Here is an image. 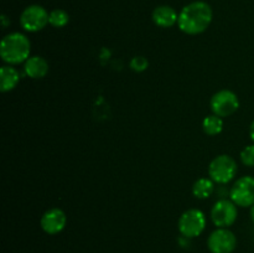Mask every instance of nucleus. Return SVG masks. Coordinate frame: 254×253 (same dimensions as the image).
I'll list each match as a JSON object with an SVG mask.
<instances>
[{
  "mask_svg": "<svg viewBox=\"0 0 254 253\" xmlns=\"http://www.w3.org/2000/svg\"><path fill=\"white\" fill-rule=\"evenodd\" d=\"M212 17V9L207 2L193 1L179 12L178 26L186 35H200L208 29Z\"/></svg>",
  "mask_w": 254,
  "mask_h": 253,
  "instance_id": "nucleus-1",
  "label": "nucleus"
},
{
  "mask_svg": "<svg viewBox=\"0 0 254 253\" xmlns=\"http://www.w3.org/2000/svg\"><path fill=\"white\" fill-rule=\"evenodd\" d=\"M31 52V42L21 32H11L2 37L0 44V56L7 64H20L26 62Z\"/></svg>",
  "mask_w": 254,
  "mask_h": 253,
  "instance_id": "nucleus-2",
  "label": "nucleus"
},
{
  "mask_svg": "<svg viewBox=\"0 0 254 253\" xmlns=\"http://www.w3.org/2000/svg\"><path fill=\"white\" fill-rule=\"evenodd\" d=\"M237 161L227 154L217 155L211 160L208 165V176L211 180L220 185H225L232 181L237 175Z\"/></svg>",
  "mask_w": 254,
  "mask_h": 253,
  "instance_id": "nucleus-3",
  "label": "nucleus"
},
{
  "mask_svg": "<svg viewBox=\"0 0 254 253\" xmlns=\"http://www.w3.org/2000/svg\"><path fill=\"white\" fill-rule=\"evenodd\" d=\"M178 227L185 238L198 237L206 228L205 213L198 208H189L179 218Z\"/></svg>",
  "mask_w": 254,
  "mask_h": 253,
  "instance_id": "nucleus-4",
  "label": "nucleus"
},
{
  "mask_svg": "<svg viewBox=\"0 0 254 253\" xmlns=\"http://www.w3.org/2000/svg\"><path fill=\"white\" fill-rule=\"evenodd\" d=\"M210 107L213 114L221 117V118H226L238 111L240 99L235 92L230 91V89H221L211 97Z\"/></svg>",
  "mask_w": 254,
  "mask_h": 253,
  "instance_id": "nucleus-5",
  "label": "nucleus"
},
{
  "mask_svg": "<svg viewBox=\"0 0 254 253\" xmlns=\"http://www.w3.org/2000/svg\"><path fill=\"white\" fill-rule=\"evenodd\" d=\"M50 12L41 5H29L20 15V25L27 32L41 31L49 24Z\"/></svg>",
  "mask_w": 254,
  "mask_h": 253,
  "instance_id": "nucleus-6",
  "label": "nucleus"
},
{
  "mask_svg": "<svg viewBox=\"0 0 254 253\" xmlns=\"http://www.w3.org/2000/svg\"><path fill=\"white\" fill-rule=\"evenodd\" d=\"M238 208L232 200L221 198L211 210V220L217 228H228L237 221Z\"/></svg>",
  "mask_w": 254,
  "mask_h": 253,
  "instance_id": "nucleus-7",
  "label": "nucleus"
},
{
  "mask_svg": "<svg viewBox=\"0 0 254 253\" xmlns=\"http://www.w3.org/2000/svg\"><path fill=\"white\" fill-rule=\"evenodd\" d=\"M230 200L238 207H252L254 205V178L246 175L235 181L230 190Z\"/></svg>",
  "mask_w": 254,
  "mask_h": 253,
  "instance_id": "nucleus-8",
  "label": "nucleus"
},
{
  "mask_svg": "<svg viewBox=\"0 0 254 253\" xmlns=\"http://www.w3.org/2000/svg\"><path fill=\"white\" fill-rule=\"evenodd\" d=\"M211 253H232L237 247V237L228 228H216L207 238Z\"/></svg>",
  "mask_w": 254,
  "mask_h": 253,
  "instance_id": "nucleus-9",
  "label": "nucleus"
},
{
  "mask_svg": "<svg viewBox=\"0 0 254 253\" xmlns=\"http://www.w3.org/2000/svg\"><path fill=\"white\" fill-rule=\"evenodd\" d=\"M66 213L59 207H52L50 210H47L41 216V220H40V226H41L42 231L50 236H54L62 232L64 228L66 227Z\"/></svg>",
  "mask_w": 254,
  "mask_h": 253,
  "instance_id": "nucleus-10",
  "label": "nucleus"
},
{
  "mask_svg": "<svg viewBox=\"0 0 254 253\" xmlns=\"http://www.w3.org/2000/svg\"><path fill=\"white\" fill-rule=\"evenodd\" d=\"M179 14L174 7L169 6V5H160V6L155 7L153 11V21L156 26L164 27H173L174 25L178 24Z\"/></svg>",
  "mask_w": 254,
  "mask_h": 253,
  "instance_id": "nucleus-11",
  "label": "nucleus"
},
{
  "mask_svg": "<svg viewBox=\"0 0 254 253\" xmlns=\"http://www.w3.org/2000/svg\"><path fill=\"white\" fill-rule=\"evenodd\" d=\"M49 62L41 56H30L26 60L24 66V71L30 78L40 79L44 78L49 73Z\"/></svg>",
  "mask_w": 254,
  "mask_h": 253,
  "instance_id": "nucleus-12",
  "label": "nucleus"
},
{
  "mask_svg": "<svg viewBox=\"0 0 254 253\" xmlns=\"http://www.w3.org/2000/svg\"><path fill=\"white\" fill-rule=\"evenodd\" d=\"M20 82V72L11 64H5L0 68V91L2 93L12 91Z\"/></svg>",
  "mask_w": 254,
  "mask_h": 253,
  "instance_id": "nucleus-13",
  "label": "nucleus"
},
{
  "mask_svg": "<svg viewBox=\"0 0 254 253\" xmlns=\"http://www.w3.org/2000/svg\"><path fill=\"white\" fill-rule=\"evenodd\" d=\"M215 191V183L210 178H200L192 185V193L196 198L205 200Z\"/></svg>",
  "mask_w": 254,
  "mask_h": 253,
  "instance_id": "nucleus-14",
  "label": "nucleus"
},
{
  "mask_svg": "<svg viewBox=\"0 0 254 253\" xmlns=\"http://www.w3.org/2000/svg\"><path fill=\"white\" fill-rule=\"evenodd\" d=\"M202 129L206 135L216 136L223 130V118L211 114V116L205 117L202 122Z\"/></svg>",
  "mask_w": 254,
  "mask_h": 253,
  "instance_id": "nucleus-15",
  "label": "nucleus"
},
{
  "mask_svg": "<svg viewBox=\"0 0 254 253\" xmlns=\"http://www.w3.org/2000/svg\"><path fill=\"white\" fill-rule=\"evenodd\" d=\"M69 21V15L68 12L64 11L62 9H55L52 11H50V16H49V24L51 26L57 27H64L68 24Z\"/></svg>",
  "mask_w": 254,
  "mask_h": 253,
  "instance_id": "nucleus-16",
  "label": "nucleus"
},
{
  "mask_svg": "<svg viewBox=\"0 0 254 253\" xmlns=\"http://www.w3.org/2000/svg\"><path fill=\"white\" fill-rule=\"evenodd\" d=\"M240 158L243 165L248 166V168H254V144L245 146L241 151Z\"/></svg>",
  "mask_w": 254,
  "mask_h": 253,
  "instance_id": "nucleus-17",
  "label": "nucleus"
},
{
  "mask_svg": "<svg viewBox=\"0 0 254 253\" xmlns=\"http://www.w3.org/2000/svg\"><path fill=\"white\" fill-rule=\"evenodd\" d=\"M129 66L135 72H144L149 67V61L144 56H135L130 60Z\"/></svg>",
  "mask_w": 254,
  "mask_h": 253,
  "instance_id": "nucleus-18",
  "label": "nucleus"
},
{
  "mask_svg": "<svg viewBox=\"0 0 254 253\" xmlns=\"http://www.w3.org/2000/svg\"><path fill=\"white\" fill-rule=\"evenodd\" d=\"M10 24V21L7 20V16L5 14L1 15V25H2V29H6L7 25Z\"/></svg>",
  "mask_w": 254,
  "mask_h": 253,
  "instance_id": "nucleus-19",
  "label": "nucleus"
},
{
  "mask_svg": "<svg viewBox=\"0 0 254 253\" xmlns=\"http://www.w3.org/2000/svg\"><path fill=\"white\" fill-rule=\"evenodd\" d=\"M250 136H251V139H252V141L254 143V119H253V122L251 123V126H250Z\"/></svg>",
  "mask_w": 254,
  "mask_h": 253,
  "instance_id": "nucleus-20",
  "label": "nucleus"
},
{
  "mask_svg": "<svg viewBox=\"0 0 254 253\" xmlns=\"http://www.w3.org/2000/svg\"><path fill=\"white\" fill-rule=\"evenodd\" d=\"M251 218H252V221L254 223V205L251 207Z\"/></svg>",
  "mask_w": 254,
  "mask_h": 253,
  "instance_id": "nucleus-21",
  "label": "nucleus"
}]
</instances>
